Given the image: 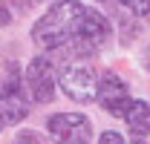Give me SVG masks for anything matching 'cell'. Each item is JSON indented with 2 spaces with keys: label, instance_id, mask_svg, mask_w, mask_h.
<instances>
[{
  "label": "cell",
  "instance_id": "1",
  "mask_svg": "<svg viewBox=\"0 0 150 144\" xmlns=\"http://www.w3.org/2000/svg\"><path fill=\"white\" fill-rule=\"evenodd\" d=\"M87 6L81 0H55L40 18L32 23V40L46 52H64L81 40V18Z\"/></svg>",
  "mask_w": 150,
  "mask_h": 144
},
{
  "label": "cell",
  "instance_id": "2",
  "mask_svg": "<svg viewBox=\"0 0 150 144\" xmlns=\"http://www.w3.org/2000/svg\"><path fill=\"white\" fill-rule=\"evenodd\" d=\"M95 84H98V75L90 66V61H67L58 69V87L78 104L95 101Z\"/></svg>",
  "mask_w": 150,
  "mask_h": 144
},
{
  "label": "cell",
  "instance_id": "3",
  "mask_svg": "<svg viewBox=\"0 0 150 144\" xmlns=\"http://www.w3.org/2000/svg\"><path fill=\"white\" fill-rule=\"evenodd\" d=\"M0 115L6 118V124H18L29 115V104L20 87V72L15 64H6L0 69Z\"/></svg>",
  "mask_w": 150,
  "mask_h": 144
},
{
  "label": "cell",
  "instance_id": "4",
  "mask_svg": "<svg viewBox=\"0 0 150 144\" xmlns=\"http://www.w3.org/2000/svg\"><path fill=\"white\" fill-rule=\"evenodd\" d=\"M95 101L101 104L104 112H110L115 118H124V112L130 107V90H127V84L121 81V75H115V72H101L98 75V84H95Z\"/></svg>",
  "mask_w": 150,
  "mask_h": 144
},
{
  "label": "cell",
  "instance_id": "5",
  "mask_svg": "<svg viewBox=\"0 0 150 144\" xmlns=\"http://www.w3.org/2000/svg\"><path fill=\"white\" fill-rule=\"evenodd\" d=\"M55 87H58V72H55V64L43 55H38L29 61L26 66V90L32 95V101L38 104H49L55 98Z\"/></svg>",
  "mask_w": 150,
  "mask_h": 144
},
{
  "label": "cell",
  "instance_id": "6",
  "mask_svg": "<svg viewBox=\"0 0 150 144\" xmlns=\"http://www.w3.org/2000/svg\"><path fill=\"white\" fill-rule=\"evenodd\" d=\"M107 40H110V20L104 18L98 9H87L84 18H81V43L98 49Z\"/></svg>",
  "mask_w": 150,
  "mask_h": 144
},
{
  "label": "cell",
  "instance_id": "7",
  "mask_svg": "<svg viewBox=\"0 0 150 144\" xmlns=\"http://www.w3.org/2000/svg\"><path fill=\"white\" fill-rule=\"evenodd\" d=\"M87 127H90V118L84 112H58V115H49V121H46L49 136H55L58 141L78 133V130H87Z\"/></svg>",
  "mask_w": 150,
  "mask_h": 144
},
{
  "label": "cell",
  "instance_id": "8",
  "mask_svg": "<svg viewBox=\"0 0 150 144\" xmlns=\"http://www.w3.org/2000/svg\"><path fill=\"white\" fill-rule=\"evenodd\" d=\"M124 121H127V127L136 138H147L150 136V104L142 101V98H133L127 112H124Z\"/></svg>",
  "mask_w": 150,
  "mask_h": 144
},
{
  "label": "cell",
  "instance_id": "9",
  "mask_svg": "<svg viewBox=\"0 0 150 144\" xmlns=\"http://www.w3.org/2000/svg\"><path fill=\"white\" fill-rule=\"evenodd\" d=\"M130 15H136V18H147L150 15V0H118Z\"/></svg>",
  "mask_w": 150,
  "mask_h": 144
},
{
  "label": "cell",
  "instance_id": "10",
  "mask_svg": "<svg viewBox=\"0 0 150 144\" xmlns=\"http://www.w3.org/2000/svg\"><path fill=\"white\" fill-rule=\"evenodd\" d=\"M58 144H90V127L87 130H78L72 136H67V138H61Z\"/></svg>",
  "mask_w": 150,
  "mask_h": 144
},
{
  "label": "cell",
  "instance_id": "11",
  "mask_svg": "<svg viewBox=\"0 0 150 144\" xmlns=\"http://www.w3.org/2000/svg\"><path fill=\"white\" fill-rule=\"evenodd\" d=\"M98 144H124V141H121V136H118V133H112V130H107V133H101V138H98Z\"/></svg>",
  "mask_w": 150,
  "mask_h": 144
},
{
  "label": "cell",
  "instance_id": "12",
  "mask_svg": "<svg viewBox=\"0 0 150 144\" xmlns=\"http://www.w3.org/2000/svg\"><path fill=\"white\" fill-rule=\"evenodd\" d=\"M20 144H43V138H38L32 130H26V133L20 136Z\"/></svg>",
  "mask_w": 150,
  "mask_h": 144
},
{
  "label": "cell",
  "instance_id": "13",
  "mask_svg": "<svg viewBox=\"0 0 150 144\" xmlns=\"http://www.w3.org/2000/svg\"><path fill=\"white\" fill-rule=\"evenodd\" d=\"M9 23H12V12H9V6L0 3V26H9Z\"/></svg>",
  "mask_w": 150,
  "mask_h": 144
},
{
  "label": "cell",
  "instance_id": "14",
  "mask_svg": "<svg viewBox=\"0 0 150 144\" xmlns=\"http://www.w3.org/2000/svg\"><path fill=\"white\" fill-rule=\"evenodd\" d=\"M142 64H144V69L150 72V43L144 46V52H142Z\"/></svg>",
  "mask_w": 150,
  "mask_h": 144
},
{
  "label": "cell",
  "instance_id": "15",
  "mask_svg": "<svg viewBox=\"0 0 150 144\" xmlns=\"http://www.w3.org/2000/svg\"><path fill=\"white\" fill-rule=\"evenodd\" d=\"M35 3H43V0H23V6H35Z\"/></svg>",
  "mask_w": 150,
  "mask_h": 144
},
{
  "label": "cell",
  "instance_id": "16",
  "mask_svg": "<svg viewBox=\"0 0 150 144\" xmlns=\"http://www.w3.org/2000/svg\"><path fill=\"white\" fill-rule=\"evenodd\" d=\"M3 127H6V118H3V115H0V130H3Z\"/></svg>",
  "mask_w": 150,
  "mask_h": 144
},
{
  "label": "cell",
  "instance_id": "17",
  "mask_svg": "<svg viewBox=\"0 0 150 144\" xmlns=\"http://www.w3.org/2000/svg\"><path fill=\"white\" fill-rule=\"evenodd\" d=\"M133 144H147V141H144V138H136V141H133Z\"/></svg>",
  "mask_w": 150,
  "mask_h": 144
},
{
  "label": "cell",
  "instance_id": "18",
  "mask_svg": "<svg viewBox=\"0 0 150 144\" xmlns=\"http://www.w3.org/2000/svg\"><path fill=\"white\" fill-rule=\"evenodd\" d=\"M98 3H104V0H98Z\"/></svg>",
  "mask_w": 150,
  "mask_h": 144
}]
</instances>
